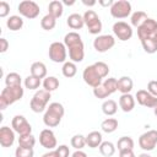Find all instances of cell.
<instances>
[{
  "label": "cell",
  "mask_w": 157,
  "mask_h": 157,
  "mask_svg": "<svg viewBox=\"0 0 157 157\" xmlns=\"http://www.w3.org/2000/svg\"><path fill=\"white\" fill-rule=\"evenodd\" d=\"M110 15L114 18H126L131 15V4L128 0H118L110 6Z\"/></svg>",
  "instance_id": "8"
},
{
  "label": "cell",
  "mask_w": 157,
  "mask_h": 157,
  "mask_svg": "<svg viewBox=\"0 0 157 157\" xmlns=\"http://www.w3.org/2000/svg\"><path fill=\"white\" fill-rule=\"evenodd\" d=\"M55 152H56L58 157H69L70 156V150L66 145H60L59 147L55 148Z\"/></svg>",
  "instance_id": "42"
},
{
  "label": "cell",
  "mask_w": 157,
  "mask_h": 157,
  "mask_svg": "<svg viewBox=\"0 0 157 157\" xmlns=\"http://www.w3.org/2000/svg\"><path fill=\"white\" fill-rule=\"evenodd\" d=\"M153 113H155V115L157 117V105H156V107L153 108Z\"/></svg>",
  "instance_id": "53"
},
{
  "label": "cell",
  "mask_w": 157,
  "mask_h": 157,
  "mask_svg": "<svg viewBox=\"0 0 157 157\" xmlns=\"http://www.w3.org/2000/svg\"><path fill=\"white\" fill-rule=\"evenodd\" d=\"M117 110H118V104H117L115 101H113V99H107V101H104V102L102 103V112H103L105 115L112 117V115H114V114L117 113Z\"/></svg>",
  "instance_id": "28"
},
{
  "label": "cell",
  "mask_w": 157,
  "mask_h": 157,
  "mask_svg": "<svg viewBox=\"0 0 157 157\" xmlns=\"http://www.w3.org/2000/svg\"><path fill=\"white\" fill-rule=\"evenodd\" d=\"M141 44H142V48L147 53V54H155L157 52V42L153 37L151 38H146L144 40H141Z\"/></svg>",
  "instance_id": "34"
},
{
  "label": "cell",
  "mask_w": 157,
  "mask_h": 157,
  "mask_svg": "<svg viewBox=\"0 0 157 157\" xmlns=\"http://www.w3.org/2000/svg\"><path fill=\"white\" fill-rule=\"evenodd\" d=\"M101 129H102V131H104L107 134L114 132L118 129V120L115 118H107V119H104L102 121Z\"/></svg>",
  "instance_id": "27"
},
{
  "label": "cell",
  "mask_w": 157,
  "mask_h": 157,
  "mask_svg": "<svg viewBox=\"0 0 157 157\" xmlns=\"http://www.w3.org/2000/svg\"><path fill=\"white\" fill-rule=\"evenodd\" d=\"M157 145V130H148L139 137V146L148 152L152 151Z\"/></svg>",
  "instance_id": "12"
},
{
  "label": "cell",
  "mask_w": 157,
  "mask_h": 157,
  "mask_svg": "<svg viewBox=\"0 0 157 157\" xmlns=\"http://www.w3.org/2000/svg\"><path fill=\"white\" fill-rule=\"evenodd\" d=\"M64 44L66 49H69V58L72 63H81L85 58V45L82 42L81 36L72 31L65 34L64 37Z\"/></svg>",
  "instance_id": "1"
},
{
  "label": "cell",
  "mask_w": 157,
  "mask_h": 157,
  "mask_svg": "<svg viewBox=\"0 0 157 157\" xmlns=\"http://www.w3.org/2000/svg\"><path fill=\"white\" fill-rule=\"evenodd\" d=\"M31 75L34 76V77H38V78H45L47 77V66L42 61H36L31 65Z\"/></svg>",
  "instance_id": "19"
},
{
  "label": "cell",
  "mask_w": 157,
  "mask_h": 157,
  "mask_svg": "<svg viewBox=\"0 0 157 157\" xmlns=\"http://www.w3.org/2000/svg\"><path fill=\"white\" fill-rule=\"evenodd\" d=\"M71 157H87V155H86L83 151H81V150H76V151L71 155Z\"/></svg>",
  "instance_id": "48"
},
{
  "label": "cell",
  "mask_w": 157,
  "mask_h": 157,
  "mask_svg": "<svg viewBox=\"0 0 157 157\" xmlns=\"http://www.w3.org/2000/svg\"><path fill=\"white\" fill-rule=\"evenodd\" d=\"M9 49V42L6 38H0V53H5Z\"/></svg>",
  "instance_id": "45"
},
{
  "label": "cell",
  "mask_w": 157,
  "mask_h": 157,
  "mask_svg": "<svg viewBox=\"0 0 157 157\" xmlns=\"http://www.w3.org/2000/svg\"><path fill=\"white\" fill-rule=\"evenodd\" d=\"M66 23L71 29H81L85 26L83 16H81L80 13H71L66 20Z\"/></svg>",
  "instance_id": "22"
},
{
  "label": "cell",
  "mask_w": 157,
  "mask_h": 157,
  "mask_svg": "<svg viewBox=\"0 0 157 157\" xmlns=\"http://www.w3.org/2000/svg\"><path fill=\"white\" fill-rule=\"evenodd\" d=\"M102 85L104 86V88L110 93L113 94L114 92L118 91V80L115 77H109V78H105L104 82H102Z\"/></svg>",
  "instance_id": "38"
},
{
  "label": "cell",
  "mask_w": 157,
  "mask_h": 157,
  "mask_svg": "<svg viewBox=\"0 0 157 157\" xmlns=\"http://www.w3.org/2000/svg\"><path fill=\"white\" fill-rule=\"evenodd\" d=\"M55 26H56V18L54 16H52L50 13H47L40 20V27L45 31H52V29H54Z\"/></svg>",
  "instance_id": "31"
},
{
  "label": "cell",
  "mask_w": 157,
  "mask_h": 157,
  "mask_svg": "<svg viewBox=\"0 0 157 157\" xmlns=\"http://www.w3.org/2000/svg\"><path fill=\"white\" fill-rule=\"evenodd\" d=\"M102 139L103 137H102V134L99 131H91L86 136V145L88 147H91V148H97L103 142Z\"/></svg>",
  "instance_id": "21"
},
{
  "label": "cell",
  "mask_w": 157,
  "mask_h": 157,
  "mask_svg": "<svg viewBox=\"0 0 157 157\" xmlns=\"http://www.w3.org/2000/svg\"><path fill=\"white\" fill-rule=\"evenodd\" d=\"M33 156H34L33 148H26V147L18 146L15 150V157H33Z\"/></svg>",
  "instance_id": "40"
},
{
  "label": "cell",
  "mask_w": 157,
  "mask_h": 157,
  "mask_svg": "<svg viewBox=\"0 0 157 157\" xmlns=\"http://www.w3.org/2000/svg\"><path fill=\"white\" fill-rule=\"evenodd\" d=\"M157 32V21L153 18H147L139 28H137V37L140 40H144L146 38H151Z\"/></svg>",
  "instance_id": "11"
},
{
  "label": "cell",
  "mask_w": 157,
  "mask_h": 157,
  "mask_svg": "<svg viewBox=\"0 0 157 157\" xmlns=\"http://www.w3.org/2000/svg\"><path fill=\"white\" fill-rule=\"evenodd\" d=\"M23 88L22 86H6L0 93V109L5 110L9 105L13 104L17 101H21L23 97Z\"/></svg>",
  "instance_id": "3"
},
{
  "label": "cell",
  "mask_w": 157,
  "mask_h": 157,
  "mask_svg": "<svg viewBox=\"0 0 157 157\" xmlns=\"http://www.w3.org/2000/svg\"><path fill=\"white\" fill-rule=\"evenodd\" d=\"M36 145V137L32 134L27 135H20L18 137V146L26 147V148H33Z\"/></svg>",
  "instance_id": "32"
},
{
  "label": "cell",
  "mask_w": 157,
  "mask_h": 157,
  "mask_svg": "<svg viewBox=\"0 0 157 157\" xmlns=\"http://www.w3.org/2000/svg\"><path fill=\"white\" fill-rule=\"evenodd\" d=\"M82 4H83V5H86V6H93V5H96V1H94V0H92V1L82 0Z\"/></svg>",
  "instance_id": "50"
},
{
  "label": "cell",
  "mask_w": 157,
  "mask_h": 157,
  "mask_svg": "<svg viewBox=\"0 0 157 157\" xmlns=\"http://www.w3.org/2000/svg\"><path fill=\"white\" fill-rule=\"evenodd\" d=\"M6 26L10 31H20L23 27V20L18 15H12L6 20Z\"/></svg>",
  "instance_id": "24"
},
{
  "label": "cell",
  "mask_w": 157,
  "mask_h": 157,
  "mask_svg": "<svg viewBox=\"0 0 157 157\" xmlns=\"http://www.w3.org/2000/svg\"><path fill=\"white\" fill-rule=\"evenodd\" d=\"M64 12V4L59 0H53L49 2L48 6V13H50L52 16H54L55 18H59L63 16Z\"/></svg>",
  "instance_id": "23"
},
{
  "label": "cell",
  "mask_w": 157,
  "mask_h": 157,
  "mask_svg": "<svg viewBox=\"0 0 157 157\" xmlns=\"http://www.w3.org/2000/svg\"><path fill=\"white\" fill-rule=\"evenodd\" d=\"M98 4H99L101 6H104V7H108V6L110 7V6L114 4V1H113V0H99Z\"/></svg>",
  "instance_id": "47"
},
{
  "label": "cell",
  "mask_w": 157,
  "mask_h": 157,
  "mask_svg": "<svg viewBox=\"0 0 157 157\" xmlns=\"http://www.w3.org/2000/svg\"><path fill=\"white\" fill-rule=\"evenodd\" d=\"M118 151H126L134 150V140L130 136H121L117 142Z\"/></svg>",
  "instance_id": "29"
},
{
  "label": "cell",
  "mask_w": 157,
  "mask_h": 157,
  "mask_svg": "<svg viewBox=\"0 0 157 157\" xmlns=\"http://www.w3.org/2000/svg\"><path fill=\"white\" fill-rule=\"evenodd\" d=\"M137 157H151V156H150L147 152H144V153H140Z\"/></svg>",
  "instance_id": "51"
},
{
  "label": "cell",
  "mask_w": 157,
  "mask_h": 157,
  "mask_svg": "<svg viewBox=\"0 0 157 157\" xmlns=\"http://www.w3.org/2000/svg\"><path fill=\"white\" fill-rule=\"evenodd\" d=\"M119 107L121 108L123 112L129 113L135 108V97L131 96L130 93L121 94L119 98Z\"/></svg>",
  "instance_id": "18"
},
{
  "label": "cell",
  "mask_w": 157,
  "mask_h": 157,
  "mask_svg": "<svg viewBox=\"0 0 157 157\" xmlns=\"http://www.w3.org/2000/svg\"><path fill=\"white\" fill-rule=\"evenodd\" d=\"M17 10H18L21 16H23L26 18H29V20H33V18L38 17V15L40 12L39 5L36 1H32V0L21 1L17 6Z\"/></svg>",
  "instance_id": "7"
},
{
  "label": "cell",
  "mask_w": 157,
  "mask_h": 157,
  "mask_svg": "<svg viewBox=\"0 0 157 157\" xmlns=\"http://www.w3.org/2000/svg\"><path fill=\"white\" fill-rule=\"evenodd\" d=\"M153 38H155V39H156V42H157V32L155 33V36H153Z\"/></svg>",
  "instance_id": "54"
},
{
  "label": "cell",
  "mask_w": 157,
  "mask_h": 157,
  "mask_svg": "<svg viewBox=\"0 0 157 157\" xmlns=\"http://www.w3.org/2000/svg\"><path fill=\"white\" fill-rule=\"evenodd\" d=\"M21 82H22L21 76L17 72H9L5 76V83H6V86H10V87H12V86H21Z\"/></svg>",
  "instance_id": "35"
},
{
  "label": "cell",
  "mask_w": 157,
  "mask_h": 157,
  "mask_svg": "<svg viewBox=\"0 0 157 157\" xmlns=\"http://www.w3.org/2000/svg\"><path fill=\"white\" fill-rule=\"evenodd\" d=\"M135 99L140 105L146 108H155L157 105V97L152 96L147 90H139L136 92Z\"/></svg>",
  "instance_id": "16"
},
{
  "label": "cell",
  "mask_w": 157,
  "mask_h": 157,
  "mask_svg": "<svg viewBox=\"0 0 157 157\" xmlns=\"http://www.w3.org/2000/svg\"><path fill=\"white\" fill-rule=\"evenodd\" d=\"M15 142V131L9 126L0 128V145L2 147H10Z\"/></svg>",
  "instance_id": "17"
},
{
  "label": "cell",
  "mask_w": 157,
  "mask_h": 157,
  "mask_svg": "<svg viewBox=\"0 0 157 157\" xmlns=\"http://www.w3.org/2000/svg\"><path fill=\"white\" fill-rule=\"evenodd\" d=\"M147 13L145 11H141V10H137L135 12L131 13V17H130V22H131V26L139 28L146 20H147Z\"/></svg>",
  "instance_id": "25"
},
{
  "label": "cell",
  "mask_w": 157,
  "mask_h": 157,
  "mask_svg": "<svg viewBox=\"0 0 157 157\" xmlns=\"http://www.w3.org/2000/svg\"><path fill=\"white\" fill-rule=\"evenodd\" d=\"M11 126L13 131L17 132L18 135L32 134V126L23 115H15L11 120Z\"/></svg>",
  "instance_id": "14"
},
{
  "label": "cell",
  "mask_w": 157,
  "mask_h": 157,
  "mask_svg": "<svg viewBox=\"0 0 157 157\" xmlns=\"http://www.w3.org/2000/svg\"><path fill=\"white\" fill-rule=\"evenodd\" d=\"M113 33L114 36L121 40V42H125V40H129L131 39L132 34H134V31H132V27L131 25L124 22V21H118L113 25Z\"/></svg>",
  "instance_id": "10"
},
{
  "label": "cell",
  "mask_w": 157,
  "mask_h": 157,
  "mask_svg": "<svg viewBox=\"0 0 157 157\" xmlns=\"http://www.w3.org/2000/svg\"><path fill=\"white\" fill-rule=\"evenodd\" d=\"M147 91H148L152 96L157 97V80H151V81L147 83Z\"/></svg>",
  "instance_id": "44"
},
{
  "label": "cell",
  "mask_w": 157,
  "mask_h": 157,
  "mask_svg": "<svg viewBox=\"0 0 157 157\" xmlns=\"http://www.w3.org/2000/svg\"><path fill=\"white\" fill-rule=\"evenodd\" d=\"M23 83H25V87L28 88V90H37V88H39L42 81H40V78H38V77H34V76H32V75H28V76L25 78Z\"/></svg>",
  "instance_id": "37"
},
{
  "label": "cell",
  "mask_w": 157,
  "mask_h": 157,
  "mask_svg": "<svg viewBox=\"0 0 157 157\" xmlns=\"http://www.w3.org/2000/svg\"><path fill=\"white\" fill-rule=\"evenodd\" d=\"M63 4H65V5H67V6H70V5H74V4H75V1H64Z\"/></svg>",
  "instance_id": "52"
},
{
  "label": "cell",
  "mask_w": 157,
  "mask_h": 157,
  "mask_svg": "<svg viewBox=\"0 0 157 157\" xmlns=\"http://www.w3.org/2000/svg\"><path fill=\"white\" fill-rule=\"evenodd\" d=\"M48 55L49 59L53 63H65L66 58H67V50L64 43L61 42H53L49 45V50H48Z\"/></svg>",
  "instance_id": "6"
},
{
  "label": "cell",
  "mask_w": 157,
  "mask_h": 157,
  "mask_svg": "<svg viewBox=\"0 0 157 157\" xmlns=\"http://www.w3.org/2000/svg\"><path fill=\"white\" fill-rule=\"evenodd\" d=\"M82 78L92 88L98 87L99 85H102V80H103L98 75V72L96 71V69H94L93 65H88V66H86L83 69V71H82Z\"/></svg>",
  "instance_id": "13"
},
{
  "label": "cell",
  "mask_w": 157,
  "mask_h": 157,
  "mask_svg": "<svg viewBox=\"0 0 157 157\" xmlns=\"http://www.w3.org/2000/svg\"><path fill=\"white\" fill-rule=\"evenodd\" d=\"M42 157H58V156H56V152H55V150H52V151H49V152H45L44 155H42Z\"/></svg>",
  "instance_id": "49"
},
{
  "label": "cell",
  "mask_w": 157,
  "mask_h": 157,
  "mask_svg": "<svg viewBox=\"0 0 157 157\" xmlns=\"http://www.w3.org/2000/svg\"><path fill=\"white\" fill-rule=\"evenodd\" d=\"M83 21L91 34H98L102 31V21L96 11L86 10L83 13Z\"/></svg>",
  "instance_id": "5"
},
{
  "label": "cell",
  "mask_w": 157,
  "mask_h": 157,
  "mask_svg": "<svg viewBox=\"0 0 157 157\" xmlns=\"http://www.w3.org/2000/svg\"><path fill=\"white\" fill-rule=\"evenodd\" d=\"M93 94L98 99H105V98H108L110 96V93L104 88L103 85H99L98 87H94L93 88Z\"/></svg>",
  "instance_id": "41"
},
{
  "label": "cell",
  "mask_w": 157,
  "mask_h": 157,
  "mask_svg": "<svg viewBox=\"0 0 157 157\" xmlns=\"http://www.w3.org/2000/svg\"><path fill=\"white\" fill-rule=\"evenodd\" d=\"M119 157H136L134 153V150H126V151H119Z\"/></svg>",
  "instance_id": "46"
},
{
  "label": "cell",
  "mask_w": 157,
  "mask_h": 157,
  "mask_svg": "<svg viewBox=\"0 0 157 157\" xmlns=\"http://www.w3.org/2000/svg\"><path fill=\"white\" fill-rule=\"evenodd\" d=\"M39 144L44 148H47L49 151L55 150L58 142H56V137H55V134L53 132V130H50V129H43L40 131V134H39Z\"/></svg>",
  "instance_id": "15"
},
{
  "label": "cell",
  "mask_w": 157,
  "mask_h": 157,
  "mask_svg": "<svg viewBox=\"0 0 157 157\" xmlns=\"http://www.w3.org/2000/svg\"><path fill=\"white\" fill-rule=\"evenodd\" d=\"M93 66H94L96 71L98 72V75L102 78H104V77L108 76V74H109V66H108V64H105L104 61H97V63L93 64Z\"/></svg>",
  "instance_id": "39"
},
{
  "label": "cell",
  "mask_w": 157,
  "mask_h": 157,
  "mask_svg": "<svg viewBox=\"0 0 157 157\" xmlns=\"http://www.w3.org/2000/svg\"><path fill=\"white\" fill-rule=\"evenodd\" d=\"M50 98H52L50 92H48L45 90H38L31 98V102H29L31 110L34 113H42V112L47 110Z\"/></svg>",
  "instance_id": "4"
},
{
  "label": "cell",
  "mask_w": 157,
  "mask_h": 157,
  "mask_svg": "<svg viewBox=\"0 0 157 157\" xmlns=\"http://www.w3.org/2000/svg\"><path fill=\"white\" fill-rule=\"evenodd\" d=\"M71 146L75 150H82L86 146V136L81 135V134H76L71 137Z\"/></svg>",
  "instance_id": "36"
},
{
  "label": "cell",
  "mask_w": 157,
  "mask_h": 157,
  "mask_svg": "<svg viewBox=\"0 0 157 157\" xmlns=\"http://www.w3.org/2000/svg\"><path fill=\"white\" fill-rule=\"evenodd\" d=\"M10 12V5L6 1H0V17H6Z\"/></svg>",
  "instance_id": "43"
},
{
  "label": "cell",
  "mask_w": 157,
  "mask_h": 157,
  "mask_svg": "<svg viewBox=\"0 0 157 157\" xmlns=\"http://www.w3.org/2000/svg\"><path fill=\"white\" fill-rule=\"evenodd\" d=\"M115 45V38L112 34H101L97 36L93 40V48L98 53H105Z\"/></svg>",
  "instance_id": "9"
},
{
  "label": "cell",
  "mask_w": 157,
  "mask_h": 157,
  "mask_svg": "<svg viewBox=\"0 0 157 157\" xmlns=\"http://www.w3.org/2000/svg\"><path fill=\"white\" fill-rule=\"evenodd\" d=\"M42 85H43V90H45V91H48V92L52 93L53 91H55L56 88H59L60 82H59V78H56L55 76H47L43 80Z\"/></svg>",
  "instance_id": "26"
},
{
  "label": "cell",
  "mask_w": 157,
  "mask_h": 157,
  "mask_svg": "<svg viewBox=\"0 0 157 157\" xmlns=\"http://www.w3.org/2000/svg\"><path fill=\"white\" fill-rule=\"evenodd\" d=\"M64 114H65L64 105L59 102H53L47 107V110L44 112L43 123L48 128H55L60 124Z\"/></svg>",
  "instance_id": "2"
},
{
  "label": "cell",
  "mask_w": 157,
  "mask_h": 157,
  "mask_svg": "<svg viewBox=\"0 0 157 157\" xmlns=\"http://www.w3.org/2000/svg\"><path fill=\"white\" fill-rule=\"evenodd\" d=\"M61 72H63V75H64L65 77L71 78V77H74V76L76 75V72H77V66H76V64L72 63V61H65L64 65H63V67H61Z\"/></svg>",
  "instance_id": "30"
},
{
  "label": "cell",
  "mask_w": 157,
  "mask_h": 157,
  "mask_svg": "<svg viewBox=\"0 0 157 157\" xmlns=\"http://www.w3.org/2000/svg\"><path fill=\"white\" fill-rule=\"evenodd\" d=\"M134 87V82L131 80V77L129 76H121L120 78H118V91L121 94H126L130 93L131 90Z\"/></svg>",
  "instance_id": "20"
},
{
  "label": "cell",
  "mask_w": 157,
  "mask_h": 157,
  "mask_svg": "<svg viewBox=\"0 0 157 157\" xmlns=\"http://www.w3.org/2000/svg\"><path fill=\"white\" fill-rule=\"evenodd\" d=\"M99 152L104 157H112L115 153V146L110 141H103L99 146Z\"/></svg>",
  "instance_id": "33"
}]
</instances>
